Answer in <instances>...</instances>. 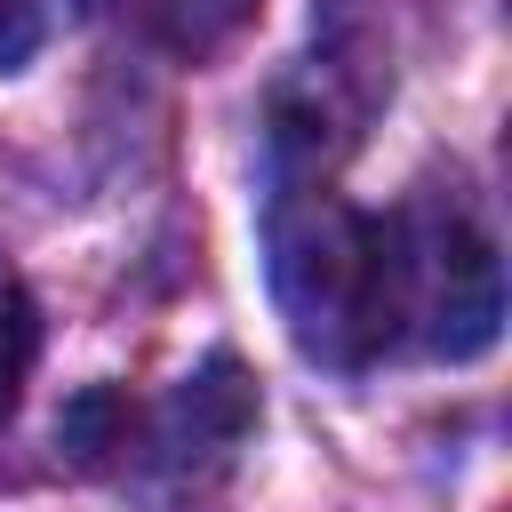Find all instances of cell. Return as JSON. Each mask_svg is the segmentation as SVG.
Masks as SVG:
<instances>
[{
    "label": "cell",
    "instance_id": "obj_2",
    "mask_svg": "<svg viewBox=\"0 0 512 512\" xmlns=\"http://www.w3.org/2000/svg\"><path fill=\"white\" fill-rule=\"evenodd\" d=\"M496 320H504V288H496L488 232L456 200L392 208L384 216V336L440 360H472L488 352Z\"/></svg>",
    "mask_w": 512,
    "mask_h": 512
},
{
    "label": "cell",
    "instance_id": "obj_1",
    "mask_svg": "<svg viewBox=\"0 0 512 512\" xmlns=\"http://www.w3.org/2000/svg\"><path fill=\"white\" fill-rule=\"evenodd\" d=\"M272 288L304 352L376 360L384 336V216H360L320 176L280 168L272 192Z\"/></svg>",
    "mask_w": 512,
    "mask_h": 512
},
{
    "label": "cell",
    "instance_id": "obj_6",
    "mask_svg": "<svg viewBox=\"0 0 512 512\" xmlns=\"http://www.w3.org/2000/svg\"><path fill=\"white\" fill-rule=\"evenodd\" d=\"M56 440L80 456V464H104L112 448H128V400L120 392H80L56 424Z\"/></svg>",
    "mask_w": 512,
    "mask_h": 512
},
{
    "label": "cell",
    "instance_id": "obj_5",
    "mask_svg": "<svg viewBox=\"0 0 512 512\" xmlns=\"http://www.w3.org/2000/svg\"><path fill=\"white\" fill-rule=\"evenodd\" d=\"M32 344H40V328H32V296H24V280L0 264V424H8V416H16V400H24Z\"/></svg>",
    "mask_w": 512,
    "mask_h": 512
},
{
    "label": "cell",
    "instance_id": "obj_3",
    "mask_svg": "<svg viewBox=\"0 0 512 512\" xmlns=\"http://www.w3.org/2000/svg\"><path fill=\"white\" fill-rule=\"evenodd\" d=\"M104 8L168 56H208L256 16V0H104Z\"/></svg>",
    "mask_w": 512,
    "mask_h": 512
},
{
    "label": "cell",
    "instance_id": "obj_4",
    "mask_svg": "<svg viewBox=\"0 0 512 512\" xmlns=\"http://www.w3.org/2000/svg\"><path fill=\"white\" fill-rule=\"evenodd\" d=\"M240 432H248V384H240L232 360H216L208 376H192V384L176 392V448H184V440H200V448H232Z\"/></svg>",
    "mask_w": 512,
    "mask_h": 512
}]
</instances>
